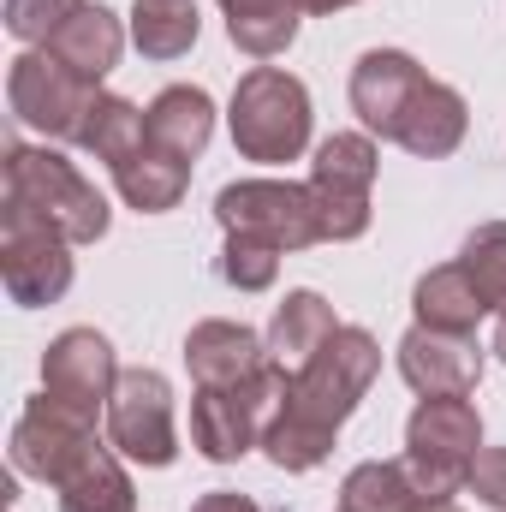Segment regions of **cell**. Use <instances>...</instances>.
Here are the masks:
<instances>
[{
	"label": "cell",
	"instance_id": "5",
	"mask_svg": "<svg viewBox=\"0 0 506 512\" xmlns=\"http://www.w3.org/2000/svg\"><path fill=\"white\" fill-rule=\"evenodd\" d=\"M286 382H292V376L268 358V364H262L256 376H245V382L197 387V399H191V447H197L209 465L245 459L251 447H262V429H268V417L280 411Z\"/></svg>",
	"mask_w": 506,
	"mask_h": 512
},
{
	"label": "cell",
	"instance_id": "33",
	"mask_svg": "<svg viewBox=\"0 0 506 512\" xmlns=\"http://www.w3.org/2000/svg\"><path fill=\"white\" fill-rule=\"evenodd\" d=\"M417 512H459V507H453V501H423Z\"/></svg>",
	"mask_w": 506,
	"mask_h": 512
},
{
	"label": "cell",
	"instance_id": "24",
	"mask_svg": "<svg viewBox=\"0 0 506 512\" xmlns=\"http://www.w3.org/2000/svg\"><path fill=\"white\" fill-rule=\"evenodd\" d=\"M197 30H203V18H197L191 0H137V12H131V42L149 60L191 54L197 48Z\"/></svg>",
	"mask_w": 506,
	"mask_h": 512
},
{
	"label": "cell",
	"instance_id": "25",
	"mask_svg": "<svg viewBox=\"0 0 506 512\" xmlns=\"http://www.w3.org/2000/svg\"><path fill=\"white\" fill-rule=\"evenodd\" d=\"M60 512H137V489H131L126 465L102 447L90 453L66 483H60Z\"/></svg>",
	"mask_w": 506,
	"mask_h": 512
},
{
	"label": "cell",
	"instance_id": "17",
	"mask_svg": "<svg viewBox=\"0 0 506 512\" xmlns=\"http://www.w3.org/2000/svg\"><path fill=\"white\" fill-rule=\"evenodd\" d=\"M60 66H72V72H84V78H108L114 66H120V48H126V24L108 12V6H96V0H84L48 42H42Z\"/></svg>",
	"mask_w": 506,
	"mask_h": 512
},
{
	"label": "cell",
	"instance_id": "26",
	"mask_svg": "<svg viewBox=\"0 0 506 512\" xmlns=\"http://www.w3.org/2000/svg\"><path fill=\"white\" fill-rule=\"evenodd\" d=\"M143 143H149V108H137L126 96H102V108H96V120H90L78 149H90L96 161L120 167L131 149H143Z\"/></svg>",
	"mask_w": 506,
	"mask_h": 512
},
{
	"label": "cell",
	"instance_id": "28",
	"mask_svg": "<svg viewBox=\"0 0 506 512\" xmlns=\"http://www.w3.org/2000/svg\"><path fill=\"white\" fill-rule=\"evenodd\" d=\"M280 256L268 239H251V233H227V245H221V280L227 286H239V292H268L274 286V274H280Z\"/></svg>",
	"mask_w": 506,
	"mask_h": 512
},
{
	"label": "cell",
	"instance_id": "23",
	"mask_svg": "<svg viewBox=\"0 0 506 512\" xmlns=\"http://www.w3.org/2000/svg\"><path fill=\"white\" fill-rule=\"evenodd\" d=\"M423 501L429 495L411 483L405 459H364L340 483V512H417Z\"/></svg>",
	"mask_w": 506,
	"mask_h": 512
},
{
	"label": "cell",
	"instance_id": "22",
	"mask_svg": "<svg viewBox=\"0 0 506 512\" xmlns=\"http://www.w3.org/2000/svg\"><path fill=\"white\" fill-rule=\"evenodd\" d=\"M221 12H227V36H233L239 54L274 60V54L292 48L304 6H298V0H221Z\"/></svg>",
	"mask_w": 506,
	"mask_h": 512
},
{
	"label": "cell",
	"instance_id": "3",
	"mask_svg": "<svg viewBox=\"0 0 506 512\" xmlns=\"http://www.w3.org/2000/svg\"><path fill=\"white\" fill-rule=\"evenodd\" d=\"M310 90L280 66H251L233 90L227 126L245 161H298L310 149Z\"/></svg>",
	"mask_w": 506,
	"mask_h": 512
},
{
	"label": "cell",
	"instance_id": "30",
	"mask_svg": "<svg viewBox=\"0 0 506 512\" xmlns=\"http://www.w3.org/2000/svg\"><path fill=\"white\" fill-rule=\"evenodd\" d=\"M483 507L506 512V447H483L477 465H471V483H465Z\"/></svg>",
	"mask_w": 506,
	"mask_h": 512
},
{
	"label": "cell",
	"instance_id": "21",
	"mask_svg": "<svg viewBox=\"0 0 506 512\" xmlns=\"http://www.w3.org/2000/svg\"><path fill=\"white\" fill-rule=\"evenodd\" d=\"M411 310H417L423 328H441V334H477V322L489 316L483 298H477V286H471V274L459 262L429 268L417 280V292H411Z\"/></svg>",
	"mask_w": 506,
	"mask_h": 512
},
{
	"label": "cell",
	"instance_id": "15",
	"mask_svg": "<svg viewBox=\"0 0 506 512\" xmlns=\"http://www.w3.org/2000/svg\"><path fill=\"white\" fill-rule=\"evenodd\" d=\"M268 364V340L245 328V322H227V316H209L185 334V370L197 387H227L245 382Z\"/></svg>",
	"mask_w": 506,
	"mask_h": 512
},
{
	"label": "cell",
	"instance_id": "7",
	"mask_svg": "<svg viewBox=\"0 0 506 512\" xmlns=\"http://www.w3.org/2000/svg\"><path fill=\"white\" fill-rule=\"evenodd\" d=\"M0 280L12 292V304H24V310L60 304L72 286V239L12 197L0 209Z\"/></svg>",
	"mask_w": 506,
	"mask_h": 512
},
{
	"label": "cell",
	"instance_id": "29",
	"mask_svg": "<svg viewBox=\"0 0 506 512\" xmlns=\"http://www.w3.org/2000/svg\"><path fill=\"white\" fill-rule=\"evenodd\" d=\"M84 0H6V30L18 42H48Z\"/></svg>",
	"mask_w": 506,
	"mask_h": 512
},
{
	"label": "cell",
	"instance_id": "31",
	"mask_svg": "<svg viewBox=\"0 0 506 512\" xmlns=\"http://www.w3.org/2000/svg\"><path fill=\"white\" fill-rule=\"evenodd\" d=\"M191 512H262L251 495H239V489H209V495H197Z\"/></svg>",
	"mask_w": 506,
	"mask_h": 512
},
{
	"label": "cell",
	"instance_id": "18",
	"mask_svg": "<svg viewBox=\"0 0 506 512\" xmlns=\"http://www.w3.org/2000/svg\"><path fill=\"white\" fill-rule=\"evenodd\" d=\"M465 131H471V108H465V96H459L453 84L429 78L423 96L411 102V114H405V126H399L393 143L411 149V155H423V161H441V155H453V149L465 143Z\"/></svg>",
	"mask_w": 506,
	"mask_h": 512
},
{
	"label": "cell",
	"instance_id": "2",
	"mask_svg": "<svg viewBox=\"0 0 506 512\" xmlns=\"http://www.w3.org/2000/svg\"><path fill=\"white\" fill-rule=\"evenodd\" d=\"M6 197L36 209L42 221H54L72 245H96L108 233V197L60 155V149H30L18 137H6Z\"/></svg>",
	"mask_w": 506,
	"mask_h": 512
},
{
	"label": "cell",
	"instance_id": "12",
	"mask_svg": "<svg viewBox=\"0 0 506 512\" xmlns=\"http://www.w3.org/2000/svg\"><path fill=\"white\" fill-rule=\"evenodd\" d=\"M114 387H120V364H114L108 334H96V328H66L42 352V393L90 423H96V411H108Z\"/></svg>",
	"mask_w": 506,
	"mask_h": 512
},
{
	"label": "cell",
	"instance_id": "16",
	"mask_svg": "<svg viewBox=\"0 0 506 512\" xmlns=\"http://www.w3.org/2000/svg\"><path fill=\"white\" fill-rule=\"evenodd\" d=\"M340 334V316H334V304L322 298V292H310V286H298V292H286V304L274 310V322H268V358L286 370V376H298L328 340Z\"/></svg>",
	"mask_w": 506,
	"mask_h": 512
},
{
	"label": "cell",
	"instance_id": "32",
	"mask_svg": "<svg viewBox=\"0 0 506 512\" xmlns=\"http://www.w3.org/2000/svg\"><path fill=\"white\" fill-rule=\"evenodd\" d=\"M304 12H340V6H352V0H298Z\"/></svg>",
	"mask_w": 506,
	"mask_h": 512
},
{
	"label": "cell",
	"instance_id": "6",
	"mask_svg": "<svg viewBox=\"0 0 506 512\" xmlns=\"http://www.w3.org/2000/svg\"><path fill=\"white\" fill-rule=\"evenodd\" d=\"M6 102H12V114L30 131L60 137V143H84V131L96 120V108H102V84L84 78V72H72V66H60L48 48H36V54L12 60Z\"/></svg>",
	"mask_w": 506,
	"mask_h": 512
},
{
	"label": "cell",
	"instance_id": "8",
	"mask_svg": "<svg viewBox=\"0 0 506 512\" xmlns=\"http://www.w3.org/2000/svg\"><path fill=\"white\" fill-rule=\"evenodd\" d=\"M376 143L364 131H334L316 161H310V197H316V215H322V239L328 245H346V239H364L370 233V191H376Z\"/></svg>",
	"mask_w": 506,
	"mask_h": 512
},
{
	"label": "cell",
	"instance_id": "19",
	"mask_svg": "<svg viewBox=\"0 0 506 512\" xmlns=\"http://www.w3.org/2000/svg\"><path fill=\"white\" fill-rule=\"evenodd\" d=\"M215 137V102L209 90L197 84H167L155 102H149V143L179 155V161H197Z\"/></svg>",
	"mask_w": 506,
	"mask_h": 512
},
{
	"label": "cell",
	"instance_id": "27",
	"mask_svg": "<svg viewBox=\"0 0 506 512\" xmlns=\"http://www.w3.org/2000/svg\"><path fill=\"white\" fill-rule=\"evenodd\" d=\"M459 268L471 274V286H477L483 310H501V316H506V221H483V227L465 239Z\"/></svg>",
	"mask_w": 506,
	"mask_h": 512
},
{
	"label": "cell",
	"instance_id": "10",
	"mask_svg": "<svg viewBox=\"0 0 506 512\" xmlns=\"http://www.w3.org/2000/svg\"><path fill=\"white\" fill-rule=\"evenodd\" d=\"M108 441H114L126 459L149 465V471H161V465L179 459L173 387H167L161 370H120V387H114V399H108Z\"/></svg>",
	"mask_w": 506,
	"mask_h": 512
},
{
	"label": "cell",
	"instance_id": "1",
	"mask_svg": "<svg viewBox=\"0 0 506 512\" xmlns=\"http://www.w3.org/2000/svg\"><path fill=\"white\" fill-rule=\"evenodd\" d=\"M381 376V346L370 328L340 322V334L286 382L280 411L262 429V453L280 471H316L334 453L340 423L358 411V399L370 393V382Z\"/></svg>",
	"mask_w": 506,
	"mask_h": 512
},
{
	"label": "cell",
	"instance_id": "13",
	"mask_svg": "<svg viewBox=\"0 0 506 512\" xmlns=\"http://www.w3.org/2000/svg\"><path fill=\"white\" fill-rule=\"evenodd\" d=\"M423 84H429V72H423L411 54H399V48H370V54L352 66V114L376 131V137L393 143L399 126H405V114H411V102L423 96Z\"/></svg>",
	"mask_w": 506,
	"mask_h": 512
},
{
	"label": "cell",
	"instance_id": "34",
	"mask_svg": "<svg viewBox=\"0 0 506 512\" xmlns=\"http://www.w3.org/2000/svg\"><path fill=\"white\" fill-rule=\"evenodd\" d=\"M495 352H501V364H506V316H501V328H495Z\"/></svg>",
	"mask_w": 506,
	"mask_h": 512
},
{
	"label": "cell",
	"instance_id": "14",
	"mask_svg": "<svg viewBox=\"0 0 506 512\" xmlns=\"http://www.w3.org/2000/svg\"><path fill=\"white\" fill-rule=\"evenodd\" d=\"M399 376L423 399H435V393H477L483 346H477V334H441V328L411 322V334L399 340Z\"/></svg>",
	"mask_w": 506,
	"mask_h": 512
},
{
	"label": "cell",
	"instance_id": "4",
	"mask_svg": "<svg viewBox=\"0 0 506 512\" xmlns=\"http://www.w3.org/2000/svg\"><path fill=\"white\" fill-rule=\"evenodd\" d=\"M477 453H483V417L465 393L417 399V411L405 423V465L429 501H453L471 483Z\"/></svg>",
	"mask_w": 506,
	"mask_h": 512
},
{
	"label": "cell",
	"instance_id": "11",
	"mask_svg": "<svg viewBox=\"0 0 506 512\" xmlns=\"http://www.w3.org/2000/svg\"><path fill=\"white\" fill-rule=\"evenodd\" d=\"M90 453H102V441H96V423L90 417H78V411H66L60 399H30L24 411H18V423H12V465L24 471V477H36V483H66Z\"/></svg>",
	"mask_w": 506,
	"mask_h": 512
},
{
	"label": "cell",
	"instance_id": "9",
	"mask_svg": "<svg viewBox=\"0 0 506 512\" xmlns=\"http://www.w3.org/2000/svg\"><path fill=\"white\" fill-rule=\"evenodd\" d=\"M215 221H221V233H251V239H268L274 251L322 245L316 197H310V185H292V179H239V185H227L215 197Z\"/></svg>",
	"mask_w": 506,
	"mask_h": 512
},
{
	"label": "cell",
	"instance_id": "20",
	"mask_svg": "<svg viewBox=\"0 0 506 512\" xmlns=\"http://www.w3.org/2000/svg\"><path fill=\"white\" fill-rule=\"evenodd\" d=\"M114 185H120V197H126L137 215H167V209H179V197L191 191V161H179V155L143 143V149H131L126 161L114 167Z\"/></svg>",
	"mask_w": 506,
	"mask_h": 512
}]
</instances>
